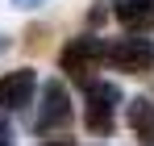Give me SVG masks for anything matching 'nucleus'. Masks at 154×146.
Instances as JSON below:
<instances>
[{
  "label": "nucleus",
  "mask_w": 154,
  "mask_h": 146,
  "mask_svg": "<svg viewBox=\"0 0 154 146\" xmlns=\"http://www.w3.org/2000/svg\"><path fill=\"white\" fill-rule=\"evenodd\" d=\"M104 63L112 71H125V75H146L154 67V38H142V33L117 38V42L104 46Z\"/></svg>",
  "instance_id": "nucleus-1"
},
{
  "label": "nucleus",
  "mask_w": 154,
  "mask_h": 146,
  "mask_svg": "<svg viewBox=\"0 0 154 146\" xmlns=\"http://www.w3.org/2000/svg\"><path fill=\"white\" fill-rule=\"evenodd\" d=\"M117 104H121L117 84H108V79H92V84H88V104H83V121H88V129H92V134H112Z\"/></svg>",
  "instance_id": "nucleus-2"
},
{
  "label": "nucleus",
  "mask_w": 154,
  "mask_h": 146,
  "mask_svg": "<svg viewBox=\"0 0 154 146\" xmlns=\"http://www.w3.org/2000/svg\"><path fill=\"white\" fill-rule=\"evenodd\" d=\"M96 63H104V42H100V38H92V33H83V38H75V42H67L63 54H58V67L71 75V79H83V84H92Z\"/></svg>",
  "instance_id": "nucleus-3"
},
{
  "label": "nucleus",
  "mask_w": 154,
  "mask_h": 146,
  "mask_svg": "<svg viewBox=\"0 0 154 146\" xmlns=\"http://www.w3.org/2000/svg\"><path fill=\"white\" fill-rule=\"evenodd\" d=\"M75 109H71V96L58 79H46L42 84V104H38V134H54L63 125H71Z\"/></svg>",
  "instance_id": "nucleus-4"
},
{
  "label": "nucleus",
  "mask_w": 154,
  "mask_h": 146,
  "mask_svg": "<svg viewBox=\"0 0 154 146\" xmlns=\"http://www.w3.org/2000/svg\"><path fill=\"white\" fill-rule=\"evenodd\" d=\"M38 92V71L33 67H17L0 79V113H21Z\"/></svg>",
  "instance_id": "nucleus-5"
},
{
  "label": "nucleus",
  "mask_w": 154,
  "mask_h": 146,
  "mask_svg": "<svg viewBox=\"0 0 154 146\" xmlns=\"http://www.w3.org/2000/svg\"><path fill=\"white\" fill-rule=\"evenodd\" d=\"M117 21L125 25V29H150L154 25V0H117Z\"/></svg>",
  "instance_id": "nucleus-6"
},
{
  "label": "nucleus",
  "mask_w": 154,
  "mask_h": 146,
  "mask_svg": "<svg viewBox=\"0 0 154 146\" xmlns=\"http://www.w3.org/2000/svg\"><path fill=\"white\" fill-rule=\"evenodd\" d=\"M129 125H133L142 146H154V100H146V96L133 100L129 104Z\"/></svg>",
  "instance_id": "nucleus-7"
},
{
  "label": "nucleus",
  "mask_w": 154,
  "mask_h": 146,
  "mask_svg": "<svg viewBox=\"0 0 154 146\" xmlns=\"http://www.w3.org/2000/svg\"><path fill=\"white\" fill-rule=\"evenodd\" d=\"M4 142H13V138H8V121H4V113H0V146Z\"/></svg>",
  "instance_id": "nucleus-8"
},
{
  "label": "nucleus",
  "mask_w": 154,
  "mask_h": 146,
  "mask_svg": "<svg viewBox=\"0 0 154 146\" xmlns=\"http://www.w3.org/2000/svg\"><path fill=\"white\" fill-rule=\"evenodd\" d=\"M13 4H17V8H38L42 0H13Z\"/></svg>",
  "instance_id": "nucleus-9"
},
{
  "label": "nucleus",
  "mask_w": 154,
  "mask_h": 146,
  "mask_svg": "<svg viewBox=\"0 0 154 146\" xmlns=\"http://www.w3.org/2000/svg\"><path fill=\"white\" fill-rule=\"evenodd\" d=\"M4 50H8V38H4V33H0V54H4Z\"/></svg>",
  "instance_id": "nucleus-10"
},
{
  "label": "nucleus",
  "mask_w": 154,
  "mask_h": 146,
  "mask_svg": "<svg viewBox=\"0 0 154 146\" xmlns=\"http://www.w3.org/2000/svg\"><path fill=\"white\" fill-rule=\"evenodd\" d=\"M42 146H71V142H42Z\"/></svg>",
  "instance_id": "nucleus-11"
},
{
  "label": "nucleus",
  "mask_w": 154,
  "mask_h": 146,
  "mask_svg": "<svg viewBox=\"0 0 154 146\" xmlns=\"http://www.w3.org/2000/svg\"><path fill=\"white\" fill-rule=\"evenodd\" d=\"M4 146H13V142H4Z\"/></svg>",
  "instance_id": "nucleus-12"
}]
</instances>
